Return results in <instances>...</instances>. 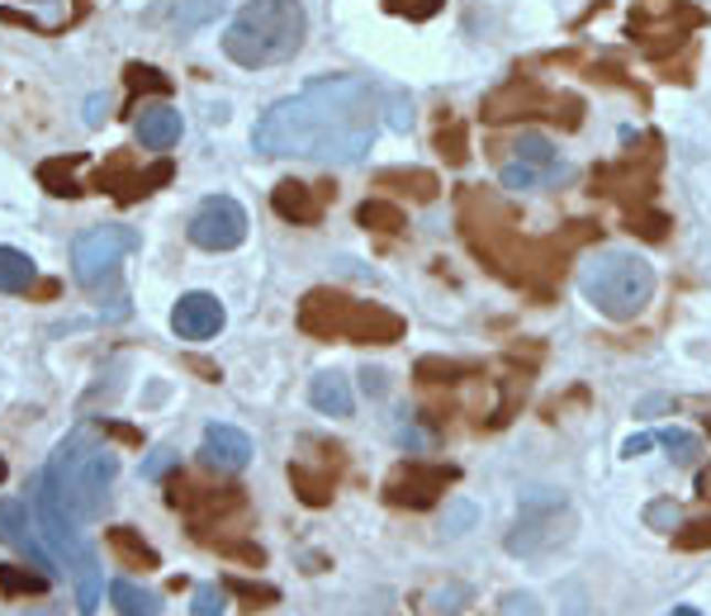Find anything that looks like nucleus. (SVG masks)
<instances>
[{
  "mask_svg": "<svg viewBox=\"0 0 711 616\" xmlns=\"http://www.w3.org/2000/svg\"><path fill=\"white\" fill-rule=\"evenodd\" d=\"M6 474H10V469H6V461H0V484H6Z\"/></svg>",
  "mask_w": 711,
  "mask_h": 616,
  "instance_id": "44",
  "label": "nucleus"
},
{
  "mask_svg": "<svg viewBox=\"0 0 711 616\" xmlns=\"http://www.w3.org/2000/svg\"><path fill=\"white\" fill-rule=\"evenodd\" d=\"M503 185L508 190H536V185H550L541 171H531V166H521V162H508L503 166Z\"/></svg>",
  "mask_w": 711,
  "mask_h": 616,
  "instance_id": "30",
  "label": "nucleus"
},
{
  "mask_svg": "<svg viewBox=\"0 0 711 616\" xmlns=\"http://www.w3.org/2000/svg\"><path fill=\"white\" fill-rule=\"evenodd\" d=\"M299 327L309 337H342V342H370V346H385V342H399L403 337V318L379 304H360L352 294H337V290H309L304 304H299Z\"/></svg>",
  "mask_w": 711,
  "mask_h": 616,
  "instance_id": "6",
  "label": "nucleus"
},
{
  "mask_svg": "<svg viewBox=\"0 0 711 616\" xmlns=\"http://www.w3.org/2000/svg\"><path fill=\"white\" fill-rule=\"evenodd\" d=\"M569 527H574V517H569L564 498L536 494V498L521 502L517 527L508 536V550L513 555H546V550H556V545L569 541Z\"/></svg>",
  "mask_w": 711,
  "mask_h": 616,
  "instance_id": "8",
  "label": "nucleus"
},
{
  "mask_svg": "<svg viewBox=\"0 0 711 616\" xmlns=\"http://www.w3.org/2000/svg\"><path fill=\"white\" fill-rule=\"evenodd\" d=\"M465 588H461V583H451V588H441V593H432V612L437 616H455V612H461V603H465Z\"/></svg>",
  "mask_w": 711,
  "mask_h": 616,
  "instance_id": "34",
  "label": "nucleus"
},
{
  "mask_svg": "<svg viewBox=\"0 0 711 616\" xmlns=\"http://www.w3.org/2000/svg\"><path fill=\"white\" fill-rule=\"evenodd\" d=\"M224 588H228V593H237L243 603H276V597H280L276 588H266V583H247V579H228Z\"/></svg>",
  "mask_w": 711,
  "mask_h": 616,
  "instance_id": "31",
  "label": "nucleus"
},
{
  "mask_svg": "<svg viewBox=\"0 0 711 616\" xmlns=\"http://www.w3.org/2000/svg\"><path fill=\"white\" fill-rule=\"evenodd\" d=\"M138 251V233L123 228V224H105V228H90L76 237L72 247V275L82 290H100V284L115 280L119 261Z\"/></svg>",
  "mask_w": 711,
  "mask_h": 616,
  "instance_id": "7",
  "label": "nucleus"
},
{
  "mask_svg": "<svg viewBox=\"0 0 711 616\" xmlns=\"http://www.w3.org/2000/svg\"><path fill=\"white\" fill-rule=\"evenodd\" d=\"M171 181V162H157V166H148V171H138L133 176V185H129V195H123V204H133V199H142V195H152L157 185H166Z\"/></svg>",
  "mask_w": 711,
  "mask_h": 616,
  "instance_id": "28",
  "label": "nucleus"
},
{
  "mask_svg": "<svg viewBox=\"0 0 711 616\" xmlns=\"http://www.w3.org/2000/svg\"><path fill=\"white\" fill-rule=\"evenodd\" d=\"M271 204H276V214L284 218V224H319V218H323L319 190L304 185V181H280L271 190Z\"/></svg>",
  "mask_w": 711,
  "mask_h": 616,
  "instance_id": "14",
  "label": "nucleus"
},
{
  "mask_svg": "<svg viewBox=\"0 0 711 616\" xmlns=\"http://www.w3.org/2000/svg\"><path fill=\"white\" fill-rule=\"evenodd\" d=\"M0 545H10L14 555H24L34 569H43V574H53L57 569L53 550H47V541H43V531H34L29 508L20 498H0Z\"/></svg>",
  "mask_w": 711,
  "mask_h": 616,
  "instance_id": "11",
  "label": "nucleus"
},
{
  "mask_svg": "<svg viewBox=\"0 0 711 616\" xmlns=\"http://www.w3.org/2000/svg\"><path fill=\"white\" fill-rule=\"evenodd\" d=\"M290 479H294V494L309 502V508H323L332 502V474H313L309 465H290Z\"/></svg>",
  "mask_w": 711,
  "mask_h": 616,
  "instance_id": "23",
  "label": "nucleus"
},
{
  "mask_svg": "<svg viewBox=\"0 0 711 616\" xmlns=\"http://www.w3.org/2000/svg\"><path fill=\"white\" fill-rule=\"evenodd\" d=\"M224 593L228 588H218V583H204V588H195V603H190V616H224Z\"/></svg>",
  "mask_w": 711,
  "mask_h": 616,
  "instance_id": "29",
  "label": "nucleus"
},
{
  "mask_svg": "<svg viewBox=\"0 0 711 616\" xmlns=\"http://www.w3.org/2000/svg\"><path fill=\"white\" fill-rule=\"evenodd\" d=\"M34 257H24L20 247H0V290L6 294H20L34 284Z\"/></svg>",
  "mask_w": 711,
  "mask_h": 616,
  "instance_id": "21",
  "label": "nucleus"
},
{
  "mask_svg": "<svg viewBox=\"0 0 711 616\" xmlns=\"http://www.w3.org/2000/svg\"><path fill=\"white\" fill-rule=\"evenodd\" d=\"M503 616H541V607H536L531 593H508L503 597Z\"/></svg>",
  "mask_w": 711,
  "mask_h": 616,
  "instance_id": "36",
  "label": "nucleus"
},
{
  "mask_svg": "<svg viewBox=\"0 0 711 616\" xmlns=\"http://www.w3.org/2000/svg\"><path fill=\"white\" fill-rule=\"evenodd\" d=\"M224 323H228L224 304H218L214 294H204V290L181 294V304L171 309V327H176V337H185V342H209V337L224 332Z\"/></svg>",
  "mask_w": 711,
  "mask_h": 616,
  "instance_id": "12",
  "label": "nucleus"
},
{
  "mask_svg": "<svg viewBox=\"0 0 711 616\" xmlns=\"http://www.w3.org/2000/svg\"><path fill=\"white\" fill-rule=\"evenodd\" d=\"M356 218H360V228H375V233H403V214L389 199H366L356 209Z\"/></svg>",
  "mask_w": 711,
  "mask_h": 616,
  "instance_id": "24",
  "label": "nucleus"
},
{
  "mask_svg": "<svg viewBox=\"0 0 711 616\" xmlns=\"http://www.w3.org/2000/svg\"><path fill=\"white\" fill-rule=\"evenodd\" d=\"M394 14H408V20H432L441 10V0H385Z\"/></svg>",
  "mask_w": 711,
  "mask_h": 616,
  "instance_id": "32",
  "label": "nucleus"
},
{
  "mask_svg": "<svg viewBox=\"0 0 711 616\" xmlns=\"http://www.w3.org/2000/svg\"><path fill=\"white\" fill-rule=\"evenodd\" d=\"M385 115L394 129L413 123L403 95L379 90L360 76H319L313 86L266 109L251 148L261 156H309V162L352 166L375 148Z\"/></svg>",
  "mask_w": 711,
  "mask_h": 616,
  "instance_id": "1",
  "label": "nucleus"
},
{
  "mask_svg": "<svg viewBox=\"0 0 711 616\" xmlns=\"http://www.w3.org/2000/svg\"><path fill=\"white\" fill-rule=\"evenodd\" d=\"M674 616H698V607H674Z\"/></svg>",
  "mask_w": 711,
  "mask_h": 616,
  "instance_id": "43",
  "label": "nucleus"
},
{
  "mask_svg": "<svg viewBox=\"0 0 711 616\" xmlns=\"http://www.w3.org/2000/svg\"><path fill=\"white\" fill-rule=\"evenodd\" d=\"M247 237V209L233 195H209L190 218V242L204 251H233Z\"/></svg>",
  "mask_w": 711,
  "mask_h": 616,
  "instance_id": "9",
  "label": "nucleus"
},
{
  "mask_svg": "<svg viewBox=\"0 0 711 616\" xmlns=\"http://www.w3.org/2000/svg\"><path fill=\"white\" fill-rule=\"evenodd\" d=\"M360 379H366V393H385V370H366Z\"/></svg>",
  "mask_w": 711,
  "mask_h": 616,
  "instance_id": "41",
  "label": "nucleus"
},
{
  "mask_svg": "<svg viewBox=\"0 0 711 616\" xmlns=\"http://www.w3.org/2000/svg\"><path fill=\"white\" fill-rule=\"evenodd\" d=\"M379 185H413L418 199H432L437 195V176H432V171H385V176H379Z\"/></svg>",
  "mask_w": 711,
  "mask_h": 616,
  "instance_id": "26",
  "label": "nucleus"
},
{
  "mask_svg": "<svg viewBox=\"0 0 711 616\" xmlns=\"http://www.w3.org/2000/svg\"><path fill=\"white\" fill-rule=\"evenodd\" d=\"M176 465H181V455H176V451H157L152 461L142 465V479H166V474L176 469Z\"/></svg>",
  "mask_w": 711,
  "mask_h": 616,
  "instance_id": "35",
  "label": "nucleus"
},
{
  "mask_svg": "<svg viewBox=\"0 0 711 616\" xmlns=\"http://www.w3.org/2000/svg\"><path fill=\"white\" fill-rule=\"evenodd\" d=\"M513 162H521V166H531V171H541L546 181H560L564 176V162H560V152H556V142L550 138H541V133H521L517 142H513Z\"/></svg>",
  "mask_w": 711,
  "mask_h": 616,
  "instance_id": "17",
  "label": "nucleus"
},
{
  "mask_svg": "<svg viewBox=\"0 0 711 616\" xmlns=\"http://www.w3.org/2000/svg\"><path fill=\"white\" fill-rule=\"evenodd\" d=\"M707 436H711V418H707Z\"/></svg>",
  "mask_w": 711,
  "mask_h": 616,
  "instance_id": "45",
  "label": "nucleus"
},
{
  "mask_svg": "<svg viewBox=\"0 0 711 616\" xmlns=\"http://www.w3.org/2000/svg\"><path fill=\"white\" fill-rule=\"evenodd\" d=\"M218 550H224V555H237V560H247V564H266V550L261 545H218Z\"/></svg>",
  "mask_w": 711,
  "mask_h": 616,
  "instance_id": "37",
  "label": "nucleus"
},
{
  "mask_svg": "<svg viewBox=\"0 0 711 616\" xmlns=\"http://www.w3.org/2000/svg\"><path fill=\"white\" fill-rule=\"evenodd\" d=\"M446 484H455V469L451 465H399L389 474L385 484V498L394 502V508H432V502L446 494Z\"/></svg>",
  "mask_w": 711,
  "mask_h": 616,
  "instance_id": "10",
  "label": "nucleus"
},
{
  "mask_svg": "<svg viewBox=\"0 0 711 616\" xmlns=\"http://www.w3.org/2000/svg\"><path fill=\"white\" fill-rule=\"evenodd\" d=\"M34 521H39L47 550H53V560L67 564V574H72V583H76V607H82V612H95V607H100V593H105L100 560H95V550H90L86 536L76 531L82 521H76V517L57 502L53 484H47V474H39V479H34Z\"/></svg>",
  "mask_w": 711,
  "mask_h": 616,
  "instance_id": "4",
  "label": "nucleus"
},
{
  "mask_svg": "<svg viewBox=\"0 0 711 616\" xmlns=\"http://www.w3.org/2000/svg\"><path fill=\"white\" fill-rule=\"evenodd\" d=\"M133 129H138L142 148L166 152V148H176V142H181V115L171 105H142V115H138Z\"/></svg>",
  "mask_w": 711,
  "mask_h": 616,
  "instance_id": "15",
  "label": "nucleus"
},
{
  "mask_svg": "<svg viewBox=\"0 0 711 616\" xmlns=\"http://www.w3.org/2000/svg\"><path fill=\"white\" fill-rule=\"evenodd\" d=\"M698 488H702V498H711V469H707L702 479H698Z\"/></svg>",
  "mask_w": 711,
  "mask_h": 616,
  "instance_id": "42",
  "label": "nucleus"
},
{
  "mask_svg": "<svg viewBox=\"0 0 711 616\" xmlns=\"http://www.w3.org/2000/svg\"><path fill=\"white\" fill-rule=\"evenodd\" d=\"M76 166H82V156H47V162L39 166V185L57 199H76L82 195V185H76V176H72Z\"/></svg>",
  "mask_w": 711,
  "mask_h": 616,
  "instance_id": "19",
  "label": "nucleus"
},
{
  "mask_svg": "<svg viewBox=\"0 0 711 616\" xmlns=\"http://www.w3.org/2000/svg\"><path fill=\"white\" fill-rule=\"evenodd\" d=\"M579 290L603 318L631 323L655 299V266L636 251H597L579 271Z\"/></svg>",
  "mask_w": 711,
  "mask_h": 616,
  "instance_id": "5",
  "label": "nucleus"
},
{
  "mask_svg": "<svg viewBox=\"0 0 711 616\" xmlns=\"http://www.w3.org/2000/svg\"><path fill=\"white\" fill-rule=\"evenodd\" d=\"M304 34H309V14L299 0H247L224 29V53L237 67L257 72V67L290 62L304 47Z\"/></svg>",
  "mask_w": 711,
  "mask_h": 616,
  "instance_id": "2",
  "label": "nucleus"
},
{
  "mask_svg": "<svg viewBox=\"0 0 711 616\" xmlns=\"http://www.w3.org/2000/svg\"><path fill=\"white\" fill-rule=\"evenodd\" d=\"M674 545L678 550H702V545H711V521H692V527H683L674 536Z\"/></svg>",
  "mask_w": 711,
  "mask_h": 616,
  "instance_id": "33",
  "label": "nucleus"
},
{
  "mask_svg": "<svg viewBox=\"0 0 711 616\" xmlns=\"http://www.w3.org/2000/svg\"><path fill=\"white\" fill-rule=\"evenodd\" d=\"M43 474H47V484H53L62 508L76 521H90V517H100L105 498H109V484H115V474H119V455L100 446L86 426H76L53 451V461H47Z\"/></svg>",
  "mask_w": 711,
  "mask_h": 616,
  "instance_id": "3",
  "label": "nucleus"
},
{
  "mask_svg": "<svg viewBox=\"0 0 711 616\" xmlns=\"http://www.w3.org/2000/svg\"><path fill=\"white\" fill-rule=\"evenodd\" d=\"M309 403L319 408L323 418H352V385L337 375V370H323V375H313V385H309Z\"/></svg>",
  "mask_w": 711,
  "mask_h": 616,
  "instance_id": "16",
  "label": "nucleus"
},
{
  "mask_svg": "<svg viewBox=\"0 0 711 616\" xmlns=\"http://www.w3.org/2000/svg\"><path fill=\"white\" fill-rule=\"evenodd\" d=\"M109 603L119 607V616H157V593H148V588H138L133 579H115L109 583Z\"/></svg>",
  "mask_w": 711,
  "mask_h": 616,
  "instance_id": "20",
  "label": "nucleus"
},
{
  "mask_svg": "<svg viewBox=\"0 0 711 616\" xmlns=\"http://www.w3.org/2000/svg\"><path fill=\"white\" fill-rule=\"evenodd\" d=\"M650 446H655V432H640V436H631V441H626L622 455H631V461H636V455H645Z\"/></svg>",
  "mask_w": 711,
  "mask_h": 616,
  "instance_id": "39",
  "label": "nucleus"
},
{
  "mask_svg": "<svg viewBox=\"0 0 711 616\" xmlns=\"http://www.w3.org/2000/svg\"><path fill=\"white\" fill-rule=\"evenodd\" d=\"M53 579L43 569H24V564H0V593L6 597H29V593H47Z\"/></svg>",
  "mask_w": 711,
  "mask_h": 616,
  "instance_id": "22",
  "label": "nucleus"
},
{
  "mask_svg": "<svg viewBox=\"0 0 711 616\" xmlns=\"http://www.w3.org/2000/svg\"><path fill=\"white\" fill-rule=\"evenodd\" d=\"M200 461L209 465V469H218V474H243L251 465V436L237 432V426H228V422L204 426Z\"/></svg>",
  "mask_w": 711,
  "mask_h": 616,
  "instance_id": "13",
  "label": "nucleus"
},
{
  "mask_svg": "<svg viewBox=\"0 0 711 616\" xmlns=\"http://www.w3.org/2000/svg\"><path fill=\"white\" fill-rule=\"evenodd\" d=\"M441 148H446L451 162H465V129H451V138L441 133Z\"/></svg>",
  "mask_w": 711,
  "mask_h": 616,
  "instance_id": "38",
  "label": "nucleus"
},
{
  "mask_svg": "<svg viewBox=\"0 0 711 616\" xmlns=\"http://www.w3.org/2000/svg\"><path fill=\"white\" fill-rule=\"evenodd\" d=\"M399 441H403L408 451H422V446H427V436L418 432V426H399Z\"/></svg>",
  "mask_w": 711,
  "mask_h": 616,
  "instance_id": "40",
  "label": "nucleus"
},
{
  "mask_svg": "<svg viewBox=\"0 0 711 616\" xmlns=\"http://www.w3.org/2000/svg\"><path fill=\"white\" fill-rule=\"evenodd\" d=\"M123 82H129V90H157V95H171V76H162L157 67H142V62H129Z\"/></svg>",
  "mask_w": 711,
  "mask_h": 616,
  "instance_id": "27",
  "label": "nucleus"
},
{
  "mask_svg": "<svg viewBox=\"0 0 711 616\" xmlns=\"http://www.w3.org/2000/svg\"><path fill=\"white\" fill-rule=\"evenodd\" d=\"M655 446H664V451H669L678 465H698V455H702L698 436H692V432H683V426H664V432H655Z\"/></svg>",
  "mask_w": 711,
  "mask_h": 616,
  "instance_id": "25",
  "label": "nucleus"
},
{
  "mask_svg": "<svg viewBox=\"0 0 711 616\" xmlns=\"http://www.w3.org/2000/svg\"><path fill=\"white\" fill-rule=\"evenodd\" d=\"M105 541H109V550H115V555L129 564V569H157V564H162V560H157V550L142 541L133 527H109Z\"/></svg>",
  "mask_w": 711,
  "mask_h": 616,
  "instance_id": "18",
  "label": "nucleus"
}]
</instances>
